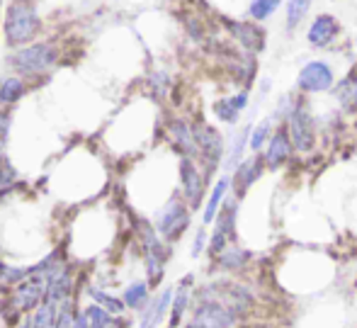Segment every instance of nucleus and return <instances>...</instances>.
Returning <instances> with one entry per match:
<instances>
[{"label": "nucleus", "instance_id": "nucleus-1", "mask_svg": "<svg viewBox=\"0 0 357 328\" xmlns=\"http://www.w3.org/2000/svg\"><path fill=\"white\" fill-rule=\"evenodd\" d=\"M42 29L44 22L29 0H13L8 5L3 20V34L10 49H22L34 44Z\"/></svg>", "mask_w": 357, "mask_h": 328}, {"label": "nucleus", "instance_id": "nucleus-2", "mask_svg": "<svg viewBox=\"0 0 357 328\" xmlns=\"http://www.w3.org/2000/svg\"><path fill=\"white\" fill-rule=\"evenodd\" d=\"M59 47L52 42H34L29 47L15 49L8 57V66L15 75L24 80H34V78H47L49 70L59 64Z\"/></svg>", "mask_w": 357, "mask_h": 328}, {"label": "nucleus", "instance_id": "nucleus-3", "mask_svg": "<svg viewBox=\"0 0 357 328\" xmlns=\"http://www.w3.org/2000/svg\"><path fill=\"white\" fill-rule=\"evenodd\" d=\"M190 221H192L190 204L183 200V195H173L155 214V231H158L165 244H175L178 239H183Z\"/></svg>", "mask_w": 357, "mask_h": 328}, {"label": "nucleus", "instance_id": "nucleus-4", "mask_svg": "<svg viewBox=\"0 0 357 328\" xmlns=\"http://www.w3.org/2000/svg\"><path fill=\"white\" fill-rule=\"evenodd\" d=\"M192 131H195V141H197V149H199V161H202L204 178L209 180L214 175V170L219 168L226 158L224 136L214 127H209L207 122H192Z\"/></svg>", "mask_w": 357, "mask_h": 328}, {"label": "nucleus", "instance_id": "nucleus-5", "mask_svg": "<svg viewBox=\"0 0 357 328\" xmlns=\"http://www.w3.org/2000/svg\"><path fill=\"white\" fill-rule=\"evenodd\" d=\"M287 131H289L291 146L299 154H311L316 149V122L304 103L291 105L287 112Z\"/></svg>", "mask_w": 357, "mask_h": 328}, {"label": "nucleus", "instance_id": "nucleus-6", "mask_svg": "<svg viewBox=\"0 0 357 328\" xmlns=\"http://www.w3.org/2000/svg\"><path fill=\"white\" fill-rule=\"evenodd\" d=\"M180 185H183V200L190 204V209H199L204 200V188H207V178L204 170L197 165L195 158H180Z\"/></svg>", "mask_w": 357, "mask_h": 328}, {"label": "nucleus", "instance_id": "nucleus-7", "mask_svg": "<svg viewBox=\"0 0 357 328\" xmlns=\"http://www.w3.org/2000/svg\"><path fill=\"white\" fill-rule=\"evenodd\" d=\"M192 321L207 328H236L241 324V316L221 301H195Z\"/></svg>", "mask_w": 357, "mask_h": 328}, {"label": "nucleus", "instance_id": "nucleus-8", "mask_svg": "<svg viewBox=\"0 0 357 328\" xmlns=\"http://www.w3.org/2000/svg\"><path fill=\"white\" fill-rule=\"evenodd\" d=\"M47 277L44 275H29L24 282H20L17 287L10 295V301L17 306L22 314H29V311H37L42 306L44 297H47Z\"/></svg>", "mask_w": 357, "mask_h": 328}, {"label": "nucleus", "instance_id": "nucleus-9", "mask_svg": "<svg viewBox=\"0 0 357 328\" xmlns=\"http://www.w3.org/2000/svg\"><path fill=\"white\" fill-rule=\"evenodd\" d=\"M165 134H168L173 149L180 154V158H195L199 161V149L197 141H195V131H192V122L183 117H170L168 124H165Z\"/></svg>", "mask_w": 357, "mask_h": 328}, {"label": "nucleus", "instance_id": "nucleus-10", "mask_svg": "<svg viewBox=\"0 0 357 328\" xmlns=\"http://www.w3.org/2000/svg\"><path fill=\"white\" fill-rule=\"evenodd\" d=\"M224 27L231 32V37L245 49V54H260L265 49V32L258 27V22H236V20H229V17H221Z\"/></svg>", "mask_w": 357, "mask_h": 328}, {"label": "nucleus", "instance_id": "nucleus-11", "mask_svg": "<svg viewBox=\"0 0 357 328\" xmlns=\"http://www.w3.org/2000/svg\"><path fill=\"white\" fill-rule=\"evenodd\" d=\"M333 68L326 61H309L299 70L296 78V88L304 93H324L333 85Z\"/></svg>", "mask_w": 357, "mask_h": 328}, {"label": "nucleus", "instance_id": "nucleus-12", "mask_svg": "<svg viewBox=\"0 0 357 328\" xmlns=\"http://www.w3.org/2000/svg\"><path fill=\"white\" fill-rule=\"evenodd\" d=\"M268 168L265 165V158H263V154H255V156H250V158H245L243 163L238 165V168L231 173V185H234V197H243L245 193H248L250 188H253V183L255 180L263 175V170Z\"/></svg>", "mask_w": 357, "mask_h": 328}, {"label": "nucleus", "instance_id": "nucleus-13", "mask_svg": "<svg viewBox=\"0 0 357 328\" xmlns=\"http://www.w3.org/2000/svg\"><path fill=\"white\" fill-rule=\"evenodd\" d=\"M340 34V22L333 15H319L314 17V22L309 24V32H306V42L316 49H326L338 39Z\"/></svg>", "mask_w": 357, "mask_h": 328}, {"label": "nucleus", "instance_id": "nucleus-14", "mask_svg": "<svg viewBox=\"0 0 357 328\" xmlns=\"http://www.w3.org/2000/svg\"><path fill=\"white\" fill-rule=\"evenodd\" d=\"M173 297H175L173 287H165L160 295L151 297V301L146 304V309L142 311L139 328H158L160 324H163L165 314H168L170 306H173Z\"/></svg>", "mask_w": 357, "mask_h": 328}, {"label": "nucleus", "instance_id": "nucleus-15", "mask_svg": "<svg viewBox=\"0 0 357 328\" xmlns=\"http://www.w3.org/2000/svg\"><path fill=\"white\" fill-rule=\"evenodd\" d=\"M291 149H294V146H291V139H289V131H287V127L278 129L273 134V139L268 141V146H265V154H263L265 165H268L270 170H278L280 165H284L287 161H289Z\"/></svg>", "mask_w": 357, "mask_h": 328}, {"label": "nucleus", "instance_id": "nucleus-16", "mask_svg": "<svg viewBox=\"0 0 357 328\" xmlns=\"http://www.w3.org/2000/svg\"><path fill=\"white\" fill-rule=\"evenodd\" d=\"M29 93V85L24 78H20V75L10 73V75H3L0 78V107H15V105H20L24 98H27Z\"/></svg>", "mask_w": 357, "mask_h": 328}, {"label": "nucleus", "instance_id": "nucleus-17", "mask_svg": "<svg viewBox=\"0 0 357 328\" xmlns=\"http://www.w3.org/2000/svg\"><path fill=\"white\" fill-rule=\"evenodd\" d=\"M192 280H195V277L188 275L178 287H175V297H173V306H170L168 328H178L180 324H183L185 311L190 309V301H192V292H190V287H192Z\"/></svg>", "mask_w": 357, "mask_h": 328}, {"label": "nucleus", "instance_id": "nucleus-18", "mask_svg": "<svg viewBox=\"0 0 357 328\" xmlns=\"http://www.w3.org/2000/svg\"><path fill=\"white\" fill-rule=\"evenodd\" d=\"M250 131H253V124H245L241 131H236L234 136H231L229 141V149H226V158H224V168L226 173H234L236 168H238L241 163H243V151L245 146L250 144Z\"/></svg>", "mask_w": 357, "mask_h": 328}, {"label": "nucleus", "instance_id": "nucleus-19", "mask_svg": "<svg viewBox=\"0 0 357 328\" xmlns=\"http://www.w3.org/2000/svg\"><path fill=\"white\" fill-rule=\"evenodd\" d=\"M236 216H238V197H226L214 219V231L224 234L229 241H236Z\"/></svg>", "mask_w": 357, "mask_h": 328}, {"label": "nucleus", "instance_id": "nucleus-20", "mask_svg": "<svg viewBox=\"0 0 357 328\" xmlns=\"http://www.w3.org/2000/svg\"><path fill=\"white\" fill-rule=\"evenodd\" d=\"M253 260V253L245 248H238V246H229L221 255L214 258V265L224 272H241L248 267V262Z\"/></svg>", "mask_w": 357, "mask_h": 328}, {"label": "nucleus", "instance_id": "nucleus-21", "mask_svg": "<svg viewBox=\"0 0 357 328\" xmlns=\"http://www.w3.org/2000/svg\"><path fill=\"white\" fill-rule=\"evenodd\" d=\"M333 98L340 103V107L345 110V114L357 112V73H350L348 78H343L333 88Z\"/></svg>", "mask_w": 357, "mask_h": 328}, {"label": "nucleus", "instance_id": "nucleus-22", "mask_svg": "<svg viewBox=\"0 0 357 328\" xmlns=\"http://www.w3.org/2000/svg\"><path fill=\"white\" fill-rule=\"evenodd\" d=\"M122 299H124V304H127V309L144 311L146 304L151 301V285H149V282H144V280L132 282V285L124 290Z\"/></svg>", "mask_w": 357, "mask_h": 328}, {"label": "nucleus", "instance_id": "nucleus-23", "mask_svg": "<svg viewBox=\"0 0 357 328\" xmlns=\"http://www.w3.org/2000/svg\"><path fill=\"white\" fill-rule=\"evenodd\" d=\"M229 188H231V178H229V175H224V178H219V183L214 185L212 195H209L207 207H204V214H202V221H204V224H212V221L216 219V214H219L221 204H224V200H226V193H229Z\"/></svg>", "mask_w": 357, "mask_h": 328}, {"label": "nucleus", "instance_id": "nucleus-24", "mask_svg": "<svg viewBox=\"0 0 357 328\" xmlns=\"http://www.w3.org/2000/svg\"><path fill=\"white\" fill-rule=\"evenodd\" d=\"M5 149H8V146L0 144V197L13 193L15 185H17V180H20L17 168H15V163L10 161V156Z\"/></svg>", "mask_w": 357, "mask_h": 328}, {"label": "nucleus", "instance_id": "nucleus-25", "mask_svg": "<svg viewBox=\"0 0 357 328\" xmlns=\"http://www.w3.org/2000/svg\"><path fill=\"white\" fill-rule=\"evenodd\" d=\"M85 316H88V321H90V328H127L122 316H112L100 304L85 306Z\"/></svg>", "mask_w": 357, "mask_h": 328}, {"label": "nucleus", "instance_id": "nucleus-26", "mask_svg": "<svg viewBox=\"0 0 357 328\" xmlns=\"http://www.w3.org/2000/svg\"><path fill=\"white\" fill-rule=\"evenodd\" d=\"M88 297L93 299V304H100L102 309H107L112 316H122L124 311H127L124 299H117V297H112L109 292L100 290V287H88Z\"/></svg>", "mask_w": 357, "mask_h": 328}, {"label": "nucleus", "instance_id": "nucleus-27", "mask_svg": "<svg viewBox=\"0 0 357 328\" xmlns=\"http://www.w3.org/2000/svg\"><path fill=\"white\" fill-rule=\"evenodd\" d=\"M314 0H287V29H296L304 22Z\"/></svg>", "mask_w": 357, "mask_h": 328}, {"label": "nucleus", "instance_id": "nucleus-28", "mask_svg": "<svg viewBox=\"0 0 357 328\" xmlns=\"http://www.w3.org/2000/svg\"><path fill=\"white\" fill-rule=\"evenodd\" d=\"M273 119H263V122L258 124V127H253L250 131V149L255 151V154H260V151L268 146V141L273 139Z\"/></svg>", "mask_w": 357, "mask_h": 328}, {"label": "nucleus", "instance_id": "nucleus-29", "mask_svg": "<svg viewBox=\"0 0 357 328\" xmlns=\"http://www.w3.org/2000/svg\"><path fill=\"white\" fill-rule=\"evenodd\" d=\"M280 5H282V0H253L248 8V15L253 22H263V20H268Z\"/></svg>", "mask_w": 357, "mask_h": 328}, {"label": "nucleus", "instance_id": "nucleus-30", "mask_svg": "<svg viewBox=\"0 0 357 328\" xmlns=\"http://www.w3.org/2000/svg\"><path fill=\"white\" fill-rule=\"evenodd\" d=\"M214 114L219 117V122L236 124V122H238V117H241V110H236L234 105H231L229 98H221V100H216V103H214Z\"/></svg>", "mask_w": 357, "mask_h": 328}, {"label": "nucleus", "instance_id": "nucleus-31", "mask_svg": "<svg viewBox=\"0 0 357 328\" xmlns=\"http://www.w3.org/2000/svg\"><path fill=\"white\" fill-rule=\"evenodd\" d=\"M149 85H151L153 98H165L170 90V75L165 73V70H155V73L149 75Z\"/></svg>", "mask_w": 357, "mask_h": 328}, {"label": "nucleus", "instance_id": "nucleus-32", "mask_svg": "<svg viewBox=\"0 0 357 328\" xmlns=\"http://www.w3.org/2000/svg\"><path fill=\"white\" fill-rule=\"evenodd\" d=\"M13 122H15L13 112H10L8 107H0V144H3V146H8V141H10V134H13Z\"/></svg>", "mask_w": 357, "mask_h": 328}, {"label": "nucleus", "instance_id": "nucleus-33", "mask_svg": "<svg viewBox=\"0 0 357 328\" xmlns=\"http://www.w3.org/2000/svg\"><path fill=\"white\" fill-rule=\"evenodd\" d=\"M207 246H209V239H207V231L204 229H199L197 234H195V241H192V251H190V255L192 258H199V255L207 251Z\"/></svg>", "mask_w": 357, "mask_h": 328}, {"label": "nucleus", "instance_id": "nucleus-34", "mask_svg": "<svg viewBox=\"0 0 357 328\" xmlns=\"http://www.w3.org/2000/svg\"><path fill=\"white\" fill-rule=\"evenodd\" d=\"M185 24H188V32H190V37L195 39V42H202L204 39V27H202V22H199V17H185Z\"/></svg>", "mask_w": 357, "mask_h": 328}, {"label": "nucleus", "instance_id": "nucleus-35", "mask_svg": "<svg viewBox=\"0 0 357 328\" xmlns=\"http://www.w3.org/2000/svg\"><path fill=\"white\" fill-rule=\"evenodd\" d=\"M231 105H234L236 110H241L243 112V107L248 105V90H241V93H236V95H231Z\"/></svg>", "mask_w": 357, "mask_h": 328}, {"label": "nucleus", "instance_id": "nucleus-36", "mask_svg": "<svg viewBox=\"0 0 357 328\" xmlns=\"http://www.w3.org/2000/svg\"><path fill=\"white\" fill-rule=\"evenodd\" d=\"M73 328H90V321H88V316H85V311H80V314H75V319H73Z\"/></svg>", "mask_w": 357, "mask_h": 328}, {"label": "nucleus", "instance_id": "nucleus-37", "mask_svg": "<svg viewBox=\"0 0 357 328\" xmlns=\"http://www.w3.org/2000/svg\"><path fill=\"white\" fill-rule=\"evenodd\" d=\"M185 328H207V326H199V324H195V321H190V324L185 326Z\"/></svg>", "mask_w": 357, "mask_h": 328}, {"label": "nucleus", "instance_id": "nucleus-38", "mask_svg": "<svg viewBox=\"0 0 357 328\" xmlns=\"http://www.w3.org/2000/svg\"><path fill=\"white\" fill-rule=\"evenodd\" d=\"M355 287H357V277H355Z\"/></svg>", "mask_w": 357, "mask_h": 328}, {"label": "nucleus", "instance_id": "nucleus-39", "mask_svg": "<svg viewBox=\"0 0 357 328\" xmlns=\"http://www.w3.org/2000/svg\"><path fill=\"white\" fill-rule=\"evenodd\" d=\"M0 3H3V0H0Z\"/></svg>", "mask_w": 357, "mask_h": 328}]
</instances>
